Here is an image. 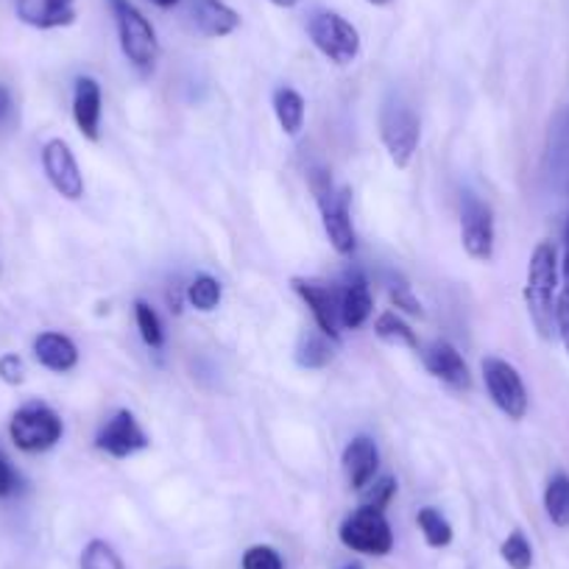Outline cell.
<instances>
[{"label":"cell","instance_id":"cell-34","mask_svg":"<svg viewBox=\"0 0 569 569\" xmlns=\"http://www.w3.org/2000/svg\"><path fill=\"white\" fill-rule=\"evenodd\" d=\"M18 475H14V469L9 467V461L3 456H0V497H12L14 491H18Z\"/></svg>","mask_w":569,"mask_h":569},{"label":"cell","instance_id":"cell-22","mask_svg":"<svg viewBox=\"0 0 569 569\" xmlns=\"http://www.w3.org/2000/svg\"><path fill=\"white\" fill-rule=\"evenodd\" d=\"M545 511L556 528H569V475L558 472L547 480Z\"/></svg>","mask_w":569,"mask_h":569},{"label":"cell","instance_id":"cell-19","mask_svg":"<svg viewBox=\"0 0 569 569\" xmlns=\"http://www.w3.org/2000/svg\"><path fill=\"white\" fill-rule=\"evenodd\" d=\"M193 20L204 37H229L240 26V14L223 0H193Z\"/></svg>","mask_w":569,"mask_h":569},{"label":"cell","instance_id":"cell-31","mask_svg":"<svg viewBox=\"0 0 569 569\" xmlns=\"http://www.w3.org/2000/svg\"><path fill=\"white\" fill-rule=\"evenodd\" d=\"M0 380L7 382V386H23L26 382V366L20 355H3L0 358Z\"/></svg>","mask_w":569,"mask_h":569},{"label":"cell","instance_id":"cell-9","mask_svg":"<svg viewBox=\"0 0 569 569\" xmlns=\"http://www.w3.org/2000/svg\"><path fill=\"white\" fill-rule=\"evenodd\" d=\"M461 240L472 260L491 262L495 257V216H491V207L483 204L478 196H463Z\"/></svg>","mask_w":569,"mask_h":569},{"label":"cell","instance_id":"cell-10","mask_svg":"<svg viewBox=\"0 0 569 569\" xmlns=\"http://www.w3.org/2000/svg\"><path fill=\"white\" fill-rule=\"evenodd\" d=\"M42 168H46L48 182L53 184V190H57L62 199L79 201L81 196H84V177H81V168L62 137H53V140H48L46 146H42Z\"/></svg>","mask_w":569,"mask_h":569},{"label":"cell","instance_id":"cell-38","mask_svg":"<svg viewBox=\"0 0 569 569\" xmlns=\"http://www.w3.org/2000/svg\"><path fill=\"white\" fill-rule=\"evenodd\" d=\"M273 7H279V9H293L299 3V0H271Z\"/></svg>","mask_w":569,"mask_h":569},{"label":"cell","instance_id":"cell-36","mask_svg":"<svg viewBox=\"0 0 569 569\" xmlns=\"http://www.w3.org/2000/svg\"><path fill=\"white\" fill-rule=\"evenodd\" d=\"M563 282H567L569 288V221L567 229H563Z\"/></svg>","mask_w":569,"mask_h":569},{"label":"cell","instance_id":"cell-18","mask_svg":"<svg viewBox=\"0 0 569 569\" xmlns=\"http://www.w3.org/2000/svg\"><path fill=\"white\" fill-rule=\"evenodd\" d=\"M34 358L48 371L64 375V371H73L76 363H79V349L62 332H40L34 338Z\"/></svg>","mask_w":569,"mask_h":569},{"label":"cell","instance_id":"cell-15","mask_svg":"<svg viewBox=\"0 0 569 569\" xmlns=\"http://www.w3.org/2000/svg\"><path fill=\"white\" fill-rule=\"evenodd\" d=\"M18 18L34 29H64L76 23V0H18Z\"/></svg>","mask_w":569,"mask_h":569},{"label":"cell","instance_id":"cell-28","mask_svg":"<svg viewBox=\"0 0 569 569\" xmlns=\"http://www.w3.org/2000/svg\"><path fill=\"white\" fill-rule=\"evenodd\" d=\"M500 556L502 561L508 563L511 569H530L533 567V547H530L528 536L522 530H513L500 547Z\"/></svg>","mask_w":569,"mask_h":569},{"label":"cell","instance_id":"cell-17","mask_svg":"<svg viewBox=\"0 0 569 569\" xmlns=\"http://www.w3.org/2000/svg\"><path fill=\"white\" fill-rule=\"evenodd\" d=\"M371 310H375V299H371L369 282L360 273H352L347 279V288L338 299V316H341V327L347 330H360L369 321Z\"/></svg>","mask_w":569,"mask_h":569},{"label":"cell","instance_id":"cell-37","mask_svg":"<svg viewBox=\"0 0 569 569\" xmlns=\"http://www.w3.org/2000/svg\"><path fill=\"white\" fill-rule=\"evenodd\" d=\"M151 3H154V7H160V9H173V7H179V0H151Z\"/></svg>","mask_w":569,"mask_h":569},{"label":"cell","instance_id":"cell-39","mask_svg":"<svg viewBox=\"0 0 569 569\" xmlns=\"http://www.w3.org/2000/svg\"><path fill=\"white\" fill-rule=\"evenodd\" d=\"M371 7H391L393 0H369Z\"/></svg>","mask_w":569,"mask_h":569},{"label":"cell","instance_id":"cell-13","mask_svg":"<svg viewBox=\"0 0 569 569\" xmlns=\"http://www.w3.org/2000/svg\"><path fill=\"white\" fill-rule=\"evenodd\" d=\"M421 358H425L427 371H430L436 380L447 382V386L456 388V391H469V388H472V375H469L467 360L461 358V352H458L452 343L433 341L425 352H421Z\"/></svg>","mask_w":569,"mask_h":569},{"label":"cell","instance_id":"cell-27","mask_svg":"<svg viewBox=\"0 0 569 569\" xmlns=\"http://www.w3.org/2000/svg\"><path fill=\"white\" fill-rule=\"evenodd\" d=\"M81 569H126L118 550L109 541L92 539L81 552Z\"/></svg>","mask_w":569,"mask_h":569},{"label":"cell","instance_id":"cell-21","mask_svg":"<svg viewBox=\"0 0 569 569\" xmlns=\"http://www.w3.org/2000/svg\"><path fill=\"white\" fill-rule=\"evenodd\" d=\"M332 338L325 336L321 330H308L302 338H299L297 347V363L305 366V369H325L332 360Z\"/></svg>","mask_w":569,"mask_h":569},{"label":"cell","instance_id":"cell-6","mask_svg":"<svg viewBox=\"0 0 569 569\" xmlns=\"http://www.w3.org/2000/svg\"><path fill=\"white\" fill-rule=\"evenodd\" d=\"M313 46L336 64H352L360 57V34L347 18L336 12H316L308 23Z\"/></svg>","mask_w":569,"mask_h":569},{"label":"cell","instance_id":"cell-4","mask_svg":"<svg viewBox=\"0 0 569 569\" xmlns=\"http://www.w3.org/2000/svg\"><path fill=\"white\" fill-rule=\"evenodd\" d=\"M112 12L123 57L140 70L154 68L157 57H160V40H157L154 26L146 20L140 9L131 7L129 0H112Z\"/></svg>","mask_w":569,"mask_h":569},{"label":"cell","instance_id":"cell-12","mask_svg":"<svg viewBox=\"0 0 569 569\" xmlns=\"http://www.w3.org/2000/svg\"><path fill=\"white\" fill-rule=\"evenodd\" d=\"M293 291L305 299V305L313 313L316 327H319L325 336H330L332 341H338V327H341V316H338V299L341 293H336V288L319 282V279H293Z\"/></svg>","mask_w":569,"mask_h":569},{"label":"cell","instance_id":"cell-30","mask_svg":"<svg viewBox=\"0 0 569 569\" xmlns=\"http://www.w3.org/2000/svg\"><path fill=\"white\" fill-rule=\"evenodd\" d=\"M243 569H284V563L273 547L254 545L243 552Z\"/></svg>","mask_w":569,"mask_h":569},{"label":"cell","instance_id":"cell-40","mask_svg":"<svg viewBox=\"0 0 569 569\" xmlns=\"http://www.w3.org/2000/svg\"><path fill=\"white\" fill-rule=\"evenodd\" d=\"M343 569H363V567H360V563H349V567H343Z\"/></svg>","mask_w":569,"mask_h":569},{"label":"cell","instance_id":"cell-2","mask_svg":"<svg viewBox=\"0 0 569 569\" xmlns=\"http://www.w3.org/2000/svg\"><path fill=\"white\" fill-rule=\"evenodd\" d=\"M62 419L46 402H26L23 408L14 410L12 421H9V439L29 456L53 450L62 441Z\"/></svg>","mask_w":569,"mask_h":569},{"label":"cell","instance_id":"cell-29","mask_svg":"<svg viewBox=\"0 0 569 569\" xmlns=\"http://www.w3.org/2000/svg\"><path fill=\"white\" fill-rule=\"evenodd\" d=\"M397 495V480L391 475L386 478H375L363 491H360V500H363L366 508H375V511H386L388 502Z\"/></svg>","mask_w":569,"mask_h":569},{"label":"cell","instance_id":"cell-1","mask_svg":"<svg viewBox=\"0 0 569 569\" xmlns=\"http://www.w3.org/2000/svg\"><path fill=\"white\" fill-rule=\"evenodd\" d=\"M525 305L536 332L550 341L556 332L558 305V251L550 240L536 243L528 262V284H525Z\"/></svg>","mask_w":569,"mask_h":569},{"label":"cell","instance_id":"cell-7","mask_svg":"<svg viewBox=\"0 0 569 569\" xmlns=\"http://www.w3.org/2000/svg\"><path fill=\"white\" fill-rule=\"evenodd\" d=\"M338 536L349 550L363 552V556H388L393 547V533L386 513L366 506H360L358 511L343 519Z\"/></svg>","mask_w":569,"mask_h":569},{"label":"cell","instance_id":"cell-25","mask_svg":"<svg viewBox=\"0 0 569 569\" xmlns=\"http://www.w3.org/2000/svg\"><path fill=\"white\" fill-rule=\"evenodd\" d=\"M416 522H419V530L421 536H425V541L430 547H450L452 541V525L447 522V517L441 511H436V508H421L419 513H416Z\"/></svg>","mask_w":569,"mask_h":569},{"label":"cell","instance_id":"cell-14","mask_svg":"<svg viewBox=\"0 0 569 569\" xmlns=\"http://www.w3.org/2000/svg\"><path fill=\"white\" fill-rule=\"evenodd\" d=\"M377 469H380V450H377L375 439L358 436L349 441L343 450V472H347L349 486L355 491H363L377 478Z\"/></svg>","mask_w":569,"mask_h":569},{"label":"cell","instance_id":"cell-5","mask_svg":"<svg viewBox=\"0 0 569 569\" xmlns=\"http://www.w3.org/2000/svg\"><path fill=\"white\" fill-rule=\"evenodd\" d=\"M421 123L419 114L402 101H388L380 109V140L386 146L388 157L397 168H408L419 149Z\"/></svg>","mask_w":569,"mask_h":569},{"label":"cell","instance_id":"cell-32","mask_svg":"<svg viewBox=\"0 0 569 569\" xmlns=\"http://www.w3.org/2000/svg\"><path fill=\"white\" fill-rule=\"evenodd\" d=\"M556 332H558V338H561L563 349H567V355H569V288H563V291L558 293Z\"/></svg>","mask_w":569,"mask_h":569},{"label":"cell","instance_id":"cell-11","mask_svg":"<svg viewBox=\"0 0 569 569\" xmlns=\"http://www.w3.org/2000/svg\"><path fill=\"white\" fill-rule=\"evenodd\" d=\"M96 447L112 458H129L149 447V436L142 433L131 410H118L107 425L98 430Z\"/></svg>","mask_w":569,"mask_h":569},{"label":"cell","instance_id":"cell-20","mask_svg":"<svg viewBox=\"0 0 569 569\" xmlns=\"http://www.w3.org/2000/svg\"><path fill=\"white\" fill-rule=\"evenodd\" d=\"M273 114H277L284 134L297 137L299 131L305 129V114H308L305 98L299 96L293 87H279V90L273 92Z\"/></svg>","mask_w":569,"mask_h":569},{"label":"cell","instance_id":"cell-35","mask_svg":"<svg viewBox=\"0 0 569 569\" xmlns=\"http://www.w3.org/2000/svg\"><path fill=\"white\" fill-rule=\"evenodd\" d=\"M14 120V101H12V92L7 87L0 84V129L9 126Z\"/></svg>","mask_w":569,"mask_h":569},{"label":"cell","instance_id":"cell-33","mask_svg":"<svg viewBox=\"0 0 569 569\" xmlns=\"http://www.w3.org/2000/svg\"><path fill=\"white\" fill-rule=\"evenodd\" d=\"M391 302L397 305L399 310H405L408 316H421V305L419 299L410 293L408 284H397V288H391Z\"/></svg>","mask_w":569,"mask_h":569},{"label":"cell","instance_id":"cell-8","mask_svg":"<svg viewBox=\"0 0 569 569\" xmlns=\"http://www.w3.org/2000/svg\"><path fill=\"white\" fill-rule=\"evenodd\" d=\"M483 382L486 391H489L491 402L508 416V419L519 421L528 413V388L525 380L519 377V371L513 369L508 360L502 358H486L483 360Z\"/></svg>","mask_w":569,"mask_h":569},{"label":"cell","instance_id":"cell-16","mask_svg":"<svg viewBox=\"0 0 569 569\" xmlns=\"http://www.w3.org/2000/svg\"><path fill=\"white\" fill-rule=\"evenodd\" d=\"M73 118L81 134L96 142L101 137V87L90 76L76 79Z\"/></svg>","mask_w":569,"mask_h":569},{"label":"cell","instance_id":"cell-24","mask_svg":"<svg viewBox=\"0 0 569 569\" xmlns=\"http://www.w3.org/2000/svg\"><path fill=\"white\" fill-rule=\"evenodd\" d=\"M221 282H218L216 277H210V273H199V277L188 284V291H184V299H188L196 310H201V313H212V310L221 305Z\"/></svg>","mask_w":569,"mask_h":569},{"label":"cell","instance_id":"cell-26","mask_svg":"<svg viewBox=\"0 0 569 569\" xmlns=\"http://www.w3.org/2000/svg\"><path fill=\"white\" fill-rule=\"evenodd\" d=\"M134 319H137V330H140L142 341L149 343L151 349H162V343H166V330H162V321L160 316H157V310L151 308L149 302H137Z\"/></svg>","mask_w":569,"mask_h":569},{"label":"cell","instance_id":"cell-23","mask_svg":"<svg viewBox=\"0 0 569 569\" xmlns=\"http://www.w3.org/2000/svg\"><path fill=\"white\" fill-rule=\"evenodd\" d=\"M375 332L380 341L391 343V347H405V349H413V352L419 349V338H416V332L410 330L408 321H405L399 313H391V310L377 316Z\"/></svg>","mask_w":569,"mask_h":569},{"label":"cell","instance_id":"cell-3","mask_svg":"<svg viewBox=\"0 0 569 569\" xmlns=\"http://www.w3.org/2000/svg\"><path fill=\"white\" fill-rule=\"evenodd\" d=\"M310 182H313V193L319 199L321 210V223H325V232L330 238L332 249L338 254H352L355 246H358V234H355L352 210H349V190L336 188L330 173L325 171H316Z\"/></svg>","mask_w":569,"mask_h":569}]
</instances>
